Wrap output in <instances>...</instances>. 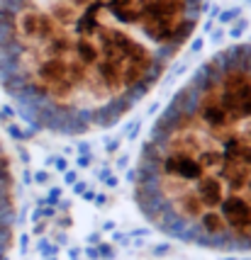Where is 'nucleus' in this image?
Segmentation results:
<instances>
[{
	"instance_id": "nucleus-1",
	"label": "nucleus",
	"mask_w": 251,
	"mask_h": 260,
	"mask_svg": "<svg viewBox=\"0 0 251 260\" xmlns=\"http://www.w3.org/2000/svg\"><path fill=\"white\" fill-rule=\"evenodd\" d=\"M205 0H0V88L32 126L117 124L161 81Z\"/></svg>"
},
{
	"instance_id": "nucleus-2",
	"label": "nucleus",
	"mask_w": 251,
	"mask_h": 260,
	"mask_svg": "<svg viewBox=\"0 0 251 260\" xmlns=\"http://www.w3.org/2000/svg\"><path fill=\"white\" fill-rule=\"evenodd\" d=\"M134 200L181 243L251 250V44L217 51L173 95L141 149Z\"/></svg>"
},
{
	"instance_id": "nucleus-3",
	"label": "nucleus",
	"mask_w": 251,
	"mask_h": 260,
	"mask_svg": "<svg viewBox=\"0 0 251 260\" xmlns=\"http://www.w3.org/2000/svg\"><path fill=\"white\" fill-rule=\"evenodd\" d=\"M15 236V178L8 151L0 144V260H8Z\"/></svg>"
}]
</instances>
